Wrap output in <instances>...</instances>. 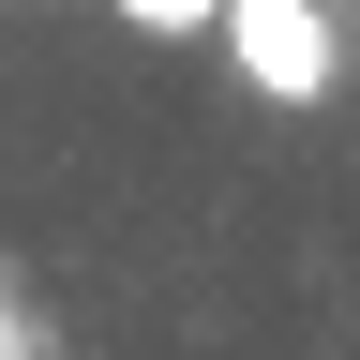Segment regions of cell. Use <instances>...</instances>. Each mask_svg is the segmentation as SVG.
I'll return each instance as SVG.
<instances>
[{"label":"cell","instance_id":"1","mask_svg":"<svg viewBox=\"0 0 360 360\" xmlns=\"http://www.w3.org/2000/svg\"><path fill=\"white\" fill-rule=\"evenodd\" d=\"M225 75H240L255 90V105H330V90H345V0H225Z\"/></svg>","mask_w":360,"mask_h":360},{"label":"cell","instance_id":"2","mask_svg":"<svg viewBox=\"0 0 360 360\" xmlns=\"http://www.w3.org/2000/svg\"><path fill=\"white\" fill-rule=\"evenodd\" d=\"M105 15H120L135 45H210V30H225V0H105Z\"/></svg>","mask_w":360,"mask_h":360},{"label":"cell","instance_id":"3","mask_svg":"<svg viewBox=\"0 0 360 360\" xmlns=\"http://www.w3.org/2000/svg\"><path fill=\"white\" fill-rule=\"evenodd\" d=\"M345 30H360V0H345Z\"/></svg>","mask_w":360,"mask_h":360}]
</instances>
